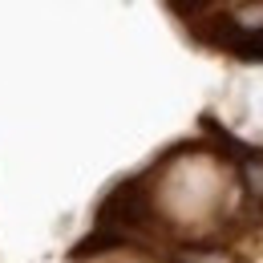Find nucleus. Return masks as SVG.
Wrapping results in <instances>:
<instances>
[{
  "mask_svg": "<svg viewBox=\"0 0 263 263\" xmlns=\"http://www.w3.org/2000/svg\"><path fill=\"white\" fill-rule=\"evenodd\" d=\"M154 223V202H150V186L142 178H126L118 182L98 206V227H114V231H130L146 239V227Z\"/></svg>",
  "mask_w": 263,
  "mask_h": 263,
  "instance_id": "nucleus-1",
  "label": "nucleus"
},
{
  "mask_svg": "<svg viewBox=\"0 0 263 263\" xmlns=\"http://www.w3.org/2000/svg\"><path fill=\"white\" fill-rule=\"evenodd\" d=\"M178 263H235L223 247H178Z\"/></svg>",
  "mask_w": 263,
  "mask_h": 263,
  "instance_id": "nucleus-3",
  "label": "nucleus"
},
{
  "mask_svg": "<svg viewBox=\"0 0 263 263\" xmlns=\"http://www.w3.org/2000/svg\"><path fill=\"white\" fill-rule=\"evenodd\" d=\"M239 174H243V191H247V198L263 202V150H255L247 162H239Z\"/></svg>",
  "mask_w": 263,
  "mask_h": 263,
  "instance_id": "nucleus-2",
  "label": "nucleus"
}]
</instances>
